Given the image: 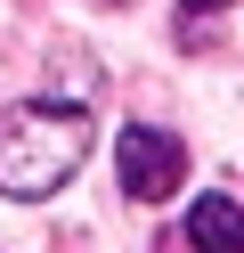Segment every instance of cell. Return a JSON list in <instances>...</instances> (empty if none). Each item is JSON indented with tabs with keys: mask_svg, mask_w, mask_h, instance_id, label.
Segmentation results:
<instances>
[{
	"mask_svg": "<svg viewBox=\"0 0 244 253\" xmlns=\"http://www.w3.org/2000/svg\"><path fill=\"white\" fill-rule=\"evenodd\" d=\"M163 253H244V204L236 196H195L187 204V245H163Z\"/></svg>",
	"mask_w": 244,
	"mask_h": 253,
	"instance_id": "3",
	"label": "cell"
},
{
	"mask_svg": "<svg viewBox=\"0 0 244 253\" xmlns=\"http://www.w3.org/2000/svg\"><path fill=\"white\" fill-rule=\"evenodd\" d=\"M114 164H122V188L139 204H163L179 180H187V147H179L171 131H155V123H130V131L114 139Z\"/></svg>",
	"mask_w": 244,
	"mask_h": 253,
	"instance_id": "2",
	"label": "cell"
},
{
	"mask_svg": "<svg viewBox=\"0 0 244 253\" xmlns=\"http://www.w3.org/2000/svg\"><path fill=\"white\" fill-rule=\"evenodd\" d=\"M179 8H228V0H179Z\"/></svg>",
	"mask_w": 244,
	"mask_h": 253,
	"instance_id": "4",
	"label": "cell"
},
{
	"mask_svg": "<svg viewBox=\"0 0 244 253\" xmlns=\"http://www.w3.org/2000/svg\"><path fill=\"white\" fill-rule=\"evenodd\" d=\"M90 155V115L65 98H33V106H8L0 115V196H49L65 188Z\"/></svg>",
	"mask_w": 244,
	"mask_h": 253,
	"instance_id": "1",
	"label": "cell"
}]
</instances>
